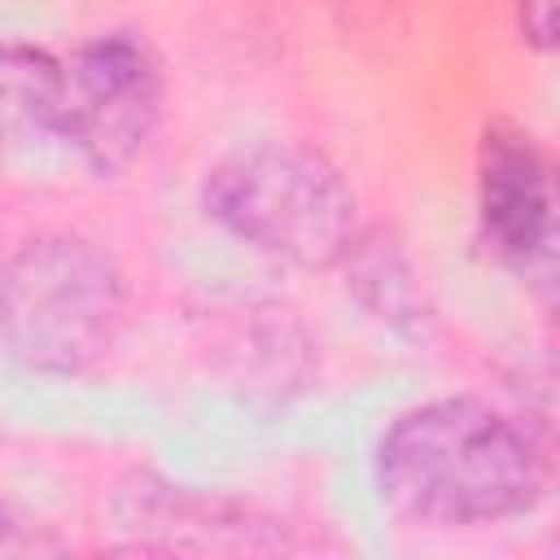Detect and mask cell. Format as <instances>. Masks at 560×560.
<instances>
[{"mask_svg": "<svg viewBox=\"0 0 560 560\" xmlns=\"http://www.w3.org/2000/svg\"><path fill=\"white\" fill-rule=\"evenodd\" d=\"M376 486L389 508L424 525H499L542 503L547 455L508 411L481 398H433L385 429Z\"/></svg>", "mask_w": 560, "mask_h": 560, "instance_id": "1", "label": "cell"}, {"mask_svg": "<svg viewBox=\"0 0 560 560\" xmlns=\"http://www.w3.org/2000/svg\"><path fill=\"white\" fill-rule=\"evenodd\" d=\"M201 210L249 249L324 271L359 249V201L346 175L293 140H258L210 166Z\"/></svg>", "mask_w": 560, "mask_h": 560, "instance_id": "2", "label": "cell"}, {"mask_svg": "<svg viewBox=\"0 0 560 560\" xmlns=\"http://www.w3.org/2000/svg\"><path fill=\"white\" fill-rule=\"evenodd\" d=\"M122 311V267L83 232L31 236L0 267V341L31 372H88L109 354Z\"/></svg>", "mask_w": 560, "mask_h": 560, "instance_id": "3", "label": "cell"}, {"mask_svg": "<svg viewBox=\"0 0 560 560\" xmlns=\"http://www.w3.org/2000/svg\"><path fill=\"white\" fill-rule=\"evenodd\" d=\"M162 118V70L131 31L88 39L66 61L57 136L96 175H122L153 140Z\"/></svg>", "mask_w": 560, "mask_h": 560, "instance_id": "4", "label": "cell"}, {"mask_svg": "<svg viewBox=\"0 0 560 560\" xmlns=\"http://www.w3.org/2000/svg\"><path fill=\"white\" fill-rule=\"evenodd\" d=\"M477 223L486 249L521 271H551L556 254V192L551 166L529 131L521 127H490L481 140L477 166Z\"/></svg>", "mask_w": 560, "mask_h": 560, "instance_id": "5", "label": "cell"}, {"mask_svg": "<svg viewBox=\"0 0 560 560\" xmlns=\"http://www.w3.org/2000/svg\"><path fill=\"white\" fill-rule=\"evenodd\" d=\"M66 66L35 44H0V149L57 136Z\"/></svg>", "mask_w": 560, "mask_h": 560, "instance_id": "6", "label": "cell"}, {"mask_svg": "<svg viewBox=\"0 0 560 560\" xmlns=\"http://www.w3.org/2000/svg\"><path fill=\"white\" fill-rule=\"evenodd\" d=\"M521 31L529 44L551 48L556 44V0H521Z\"/></svg>", "mask_w": 560, "mask_h": 560, "instance_id": "7", "label": "cell"}, {"mask_svg": "<svg viewBox=\"0 0 560 560\" xmlns=\"http://www.w3.org/2000/svg\"><path fill=\"white\" fill-rule=\"evenodd\" d=\"M31 547L39 551V542L26 534V525H18L13 512L0 503V556H4V551H31Z\"/></svg>", "mask_w": 560, "mask_h": 560, "instance_id": "8", "label": "cell"}]
</instances>
